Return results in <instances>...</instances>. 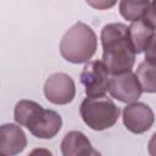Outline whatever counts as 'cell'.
I'll return each mask as SVG.
<instances>
[{
    "label": "cell",
    "mask_w": 156,
    "mask_h": 156,
    "mask_svg": "<svg viewBox=\"0 0 156 156\" xmlns=\"http://www.w3.org/2000/svg\"><path fill=\"white\" fill-rule=\"evenodd\" d=\"M129 35H130V41L134 48L135 54H141L145 52L146 48L149 46L152 37L155 35V30L149 28L143 20L133 22L129 26Z\"/></svg>",
    "instance_id": "8fae6325"
},
{
    "label": "cell",
    "mask_w": 156,
    "mask_h": 156,
    "mask_svg": "<svg viewBox=\"0 0 156 156\" xmlns=\"http://www.w3.org/2000/svg\"><path fill=\"white\" fill-rule=\"evenodd\" d=\"M13 118L21 127H26L35 138L51 139L62 127L61 116L54 110L43 108L32 100H21L13 110Z\"/></svg>",
    "instance_id": "7a4b0ae2"
},
{
    "label": "cell",
    "mask_w": 156,
    "mask_h": 156,
    "mask_svg": "<svg viewBox=\"0 0 156 156\" xmlns=\"http://www.w3.org/2000/svg\"><path fill=\"white\" fill-rule=\"evenodd\" d=\"M93 150L88 136L79 130L68 132L61 141L62 156H90Z\"/></svg>",
    "instance_id": "30bf717a"
},
{
    "label": "cell",
    "mask_w": 156,
    "mask_h": 156,
    "mask_svg": "<svg viewBox=\"0 0 156 156\" xmlns=\"http://www.w3.org/2000/svg\"><path fill=\"white\" fill-rule=\"evenodd\" d=\"M44 94L46 100L54 105H67L76 96L74 80L66 73H54L44 84Z\"/></svg>",
    "instance_id": "8992f818"
},
{
    "label": "cell",
    "mask_w": 156,
    "mask_h": 156,
    "mask_svg": "<svg viewBox=\"0 0 156 156\" xmlns=\"http://www.w3.org/2000/svg\"><path fill=\"white\" fill-rule=\"evenodd\" d=\"M98 49V38L90 26L77 22L62 37L60 43L61 56L71 63H84L94 56Z\"/></svg>",
    "instance_id": "3957f363"
},
{
    "label": "cell",
    "mask_w": 156,
    "mask_h": 156,
    "mask_svg": "<svg viewBox=\"0 0 156 156\" xmlns=\"http://www.w3.org/2000/svg\"><path fill=\"white\" fill-rule=\"evenodd\" d=\"M1 144L0 151L7 156H15L22 152L27 146V136L21 126L5 123L0 128Z\"/></svg>",
    "instance_id": "9c48e42d"
},
{
    "label": "cell",
    "mask_w": 156,
    "mask_h": 156,
    "mask_svg": "<svg viewBox=\"0 0 156 156\" xmlns=\"http://www.w3.org/2000/svg\"><path fill=\"white\" fill-rule=\"evenodd\" d=\"M145 60H151V61H156V33L152 37L149 46L145 50Z\"/></svg>",
    "instance_id": "9a60e30c"
},
{
    "label": "cell",
    "mask_w": 156,
    "mask_h": 156,
    "mask_svg": "<svg viewBox=\"0 0 156 156\" xmlns=\"http://www.w3.org/2000/svg\"><path fill=\"white\" fill-rule=\"evenodd\" d=\"M90 156H102V155H101V154H100L98 150H95V149H94V150H93V154H91Z\"/></svg>",
    "instance_id": "d6986e66"
},
{
    "label": "cell",
    "mask_w": 156,
    "mask_h": 156,
    "mask_svg": "<svg viewBox=\"0 0 156 156\" xmlns=\"http://www.w3.org/2000/svg\"><path fill=\"white\" fill-rule=\"evenodd\" d=\"M147 151L150 156H156V133L150 138L147 143Z\"/></svg>",
    "instance_id": "e0dca14e"
},
{
    "label": "cell",
    "mask_w": 156,
    "mask_h": 156,
    "mask_svg": "<svg viewBox=\"0 0 156 156\" xmlns=\"http://www.w3.org/2000/svg\"><path fill=\"white\" fill-rule=\"evenodd\" d=\"M143 91L156 93V61L144 60L139 63L135 73Z\"/></svg>",
    "instance_id": "7c38bea8"
},
{
    "label": "cell",
    "mask_w": 156,
    "mask_h": 156,
    "mask_svg": "<svg viewBox=\"0 0 156 156\" xmlns=\"http://www.w3.org/2000/svg\"><path fill=\"white\" fill-rule=\"evenodd\" d=\"M108 91L111 96L121 102L133 104L143 94V88L132 71L124 72L121 74H113L110 78Z\"/></svg>",
    "instance_id": "52a82bcc"
},
{
    "label": "cell",
    "mask_w": 156,
    "mask_h": 156,
    "mask_svg": "<svg viewBox=\"0 0 156 156\" xmlns=\"http://www.w3.org/2000/svg\"><path fill=\"white\" fill-rule=\"evenodd\" d=\"M89 5H91V6H94V7H110V6H112V5H115V2H98V4H95V2H88Z\"/></svg>",
    "instance_id": "ac0fdd59"
},
{
    "label": "cell",
    "mask_w": 156,
    "mask_h": 156,
    "mask_svg": "<svg viewBox=\"0 0 156 156\" xmlns=\"http://www.w3.org/2000/svg\"><path fill=\"white\" fill-rule=\"evenodd\" d=\"M102 63L108 73L121 74L132 71L135 51L130 41L129 27L123 23H108L101 29Z\"/></svg>",
    "instance_id": "6da1fadb"
},
{
    "label": "cell",
    "mask_w": 156,
    "mask_h": 156,
    "mask_svg": "<svg viewBox=\"0 0 156 156\" xmlns=\"http://www.w3.org/2000/svg\"><path fill=\"white\" fill-rule=\"evenodd\" d=\"M28 156H52V152L45 147H37L32 150Z\"/></svg>",
    "instance_id": "2e32d148"
},
{
    "label": "cell",
    "mask_w": 156,
    "mask_h": 156,
    "mask_svg": "<svg viewBox=\"0 0 156 156\" xmlns=\"http://www.w3.org/2000/svg\"><path fill=\"white\" fill-rule=\"evenodd\" d=\"M150 1L147 0H140V1H128L122 0L119 1V13L127 20L133 22L143 20L144 12L147 9Z\"/></svg>",
    "instance_id": "4fadbf2b"
},
{
    "label": "cell",
    "mask_w": 156,
    "mask_h": 156,
    "mask_svg": "<svg viewBox=\"0 0 156 156\" xmlns=\"http://www.w3.org/2000/svg\"><path fill=\"white\" fill-rule=\"evenodd\" d=\"M80 82L85 88L88 98L105 96L108 90L110 77L102 61H90L85 63L80 73Z\"/></svg>",
    "instance_id": "5b68a950"
},
{
    "label": "cell",
    "mask_w": 156,
    "mask_h": 156,
    "mask_svg": "<svg viewBox=\"0 0 156 156\" xmlns=\"http://www.w3.org/2000/svg\"><path fill=\"white\" fill-rule=\"evenodd\" d=\"M119 108L107 96L87 98L79 106L83 122L93 130H105L115 126L119 117Z\"/></svg>",
    "instance_id": "277c9868"
},
{
    "label": "cell",
    "mask_w": 156,
    "mask_h": 156,
    "mask_svg": "<svg viewBox=\"0 0 156 156\" xmlns=\"http://www.w3.org/2000/svg\"><path fill=\"white\" fill-rule=\"evenodd\" d=\"M0 156H7V155H5V154H1V155H0Z\"/></svg>",
    "instance_id": "ffe728a7"
},
{
    "label": "cell",
    "mask_w": 156,
    "mask_h": 156,
    "mask_svg": "<svg viewBox=\"0 0 156 156\" xmlns=\"http://www.w3.org/2000/svg\"><path fill=\"white\" fill-rule=\"evenodd\" d=\"M123 124L124 127L134 133V134H141L147 132L154 122H155V115L150 106H147L144 102H133L128 104L123 108Z\"/></svg>",
    "instance_id": "ba28073f"
},
{
    "label": "cell",
    "mask_w": 156,
    "mask_h": 156,
    "mask_svg": "<svg viewBox=\"0 0 156 156\" xmlns=\"http://www.w3.org/2000/svg\"><path fill=\"white\" fill-rule=\"evenodd\" d=\"M143 21L144 23L151 28L152 30L156 29V0L151 1L147 6V9L145 10L144 12V16H143Z\"/></svg>",
    "instance_id": "5bb4252c"
}]
</instances>
